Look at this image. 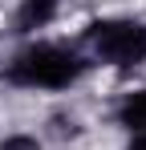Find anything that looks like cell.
I'll list each match as a JSON object with an SVG mask.
<instances>
[{
	"mask_svg": "<svg viewBox=\"0 0 146 150\" xmlns=\"http://www.w3.org/2000/svg\"><path fill=\"white\" fill-rule=\"evenodd\" d=\"M0 150H41V142H37L33 134H8V138L0 142Z\"/></svg>",
	"mask_w": 146,
	"mask_h": 150,
	"instance_id": "obj_5",
	"label": "cell"
},
{
	"mask_svg": "<svg viewBox=\"0 0 146 150\" xmlns=\"http://www.w3.org/2000/svg\"><path fill=\"white\" fill-rule=\"evenodd\" d=\"M114 122L126 130V134H146V89H134L118 101L114 110Z\"/></svg>",
	"mask_w": 146,
	"mask_h": 150,
	"instance_id": "obj_4",
	"label": "cell"
},
{
	"mask_svg": "<svg viewBox=\"0 0 146 150\" xmlns=\"http://www.w3.org/2000/svg\"><path fill=\"white\" fill-rule=\"evenodd\" d=\"M85 69H89L85 53L57 41H28L4 61L0 77L16 89H69L73 81L85 77Z\"/></svg>",
	"mask_w": 146,
	"mask_h": 150,
	"instance_id": "obj_1",
	"label": "cell"
},
{
	"mask_svg": "<svg viewBox=\"0 0 146 150\" xmlns=\"http://www.w3.org/2000/svg\"><path fill=\"white\" fill-rule=\"evenodd\" d=\"M57 16V0H21V8H16V16H12V33H37V28H45L49 21Z\"/></svg>",
	"mask_w": 146,
	"mask_h": 150,
	"instance_id": "obj_3",
	"label": "cell"
},
{
	"mask_svg": "<svg viewBox=\"0 0 146 150\" xmlns=\"http://www.w3.org/2000/svg\"><path fill=\"white\" fill-rule=\"evenodd\" d=\"M85 45L89 57L114 69H134L146 61V21L134 16H106L85 25Z\"/></svg>",
	"mask_w": 146,
	"mask_h": 150,
	"instance_id": "obj_2",
	"label": "cell"
},
{
	"mask_svg": "<svg viewBox=\"0 0 146 150\" xmlns=\"http://www.w3.org/2000/svg\"><path fill=\"white\" fill-rule=\"evenodd\" d=\"M126 150H146V134H134V138H130V146Z\"/></svg>",
	"mask_w": 146,
	"mask_h": 150,
	"instance_id": "obj_6",
	"label": "cell"
}]
</instances>
